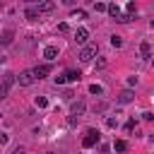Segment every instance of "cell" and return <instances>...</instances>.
I'll return each instance as SVG.
<instances>
[{
  "label": "cell",
  "instance_id": "cell-14",
  "mask_svg": "<svg viewBox=\"0 0 154 154\" xmlns=\"http://www.w3.org/2000/svg\"><path fill=\"white\" fill-rule=\"evenodd\" d=\"M140 53H142V55H144V58H152V46H149V43H147V41H144V43H142V46H140Z\"/></svg>",
  "mask_w": 154,
  "mask_h": 154
},
{
  "label": "cell",
  "instance_id": "cell-20",
  "mask_svg": "<svg viewBox=\"0 0 154 154\" xmlns=\"http://www.w3.org/2000/svg\"><path fill=\"white\" fill-rule=\"evenodd\" d=\"M67 31H70L67 22H60V24H58V34H67Z\"/></svg>",
  "mask_w": 154,
  "mask_h": 154
},
{
  "label": "cell",
  "instance_id": "cell-13",
  "mask_svg": "<svg viewBox=\"0 0 154 154\" xmlns=\"http://www.w3.org/2000/svg\"><path fill=\"white\" fill-rule=\"evenodd\" d=\"M12 36H14V31H12V29H7V31L2 34V38H0V41H2V46H7V43H12Z\"/></svg>",
  "mask_w": 154,
  "mask_h": 154
},
{
  "label": "cell",
  "instance_id": "cell-4",
  "mask_svg": "<svg viewBox=\"0 0 154 154\" xmlns=\"http://www.w3.org/2000/svg\"><path fill=\"white\" fill-rule=\"evenodd\" d=\"M84 108H87V103L79 99V101H72V106H70V113H72V116H82V113H84Z\"/></svg>",
  "mask_w": 154,
  "mask_h": 154
},
{
  "label": "cell",
  "instance_id": "cell-10",
  "mask_svg": "<svg viewBox=\"0 0 154 154\" xmlns=\"http://www.w3.org/2000/svg\"><path fill=\"white\" fill-rule=\"evenodd\" d=\"M63 77H65V82H77V79H79L82 75H79V70H67V72H65Z\"/></svg>",
  "mask_w": 154,
  "mask_h": 154
},
{
  "label": "cell",
  "instance_id": "cell-1",
  "mask_svg": "<svg viewBox=\"0 0 154 154\" xmlns=\"http://www.w3.org/2000/svg\"><path fill=\"white\" fill-rule=\"evenodd\" d=\"M96 144H99V130L91 128V130H87V135H84V140H82V147L89 149V147H96Z\"/></svg>",
  "mask_w": 154,
  "mask_h": 154
},
{
  "label": "cell",
  "instance_id": "cell-27",
  "mask_svg": "<svg viewBox=\"0 0 154 154\" xmlns=\"http://www.w3.org/2000/svg\"><path fill=\"white\" fill-rule=\"evenodd\" d=\"M7 140H10V137H7L5 132H0V144H7Z\"/></svg>",
  "mask_w": 154,
  "mask_h": 154
},
{
  "label": "cell",
  "instance_id": "cell-2",
  "mask_svg": "<svg viewBox=\"0 0 154 154\" xmlns=\"http://www.w3.org/2000/svg\"><path fill=\"white\" fill-rule=\"evenodd\" d=\"M17 82H19L22 87H29V84H34V82H36V75H34V70H24V72H19Z\"/></svg>",
  "mask_w": 154,
  "mask_h": 154
},
{
  "label": "cell",
  "instance_id": "cell-9",
  "mask_svg": "<svg viewBox=\"0 0 154 154\" xmlns=\"http://www.w3.org/2000/svg\"><path fill=\"white\" fill-rule=\"evenodd\" d=\"M48 72H51V67H48V65H38V67L34 70L36 79H43V77H48Z\"/></svg>",
  "mask_w": 154,
  "mask_h": 154
},
{
  "label": "cell",
  "instance_id": "cell-24",
  "mask_svg": "<svg viewBox=\"0 0 154 154\" xmlns=\"http://www.w3.org/2000/svg\"><path fill=\"white\" fill-rule=\"evenodd\" d=\"M94 10H96V12H106V5H103V2H94Z\"/></svg>",
  "mask_w": 154,
  "mask_h": 154
},
{
  "label": "cell",
  "instance_id": "cell-25",
  "mask_svg": "<svg viewBox=\"0 0 154 154\" xmlns=\"http://www.w3.org/2000/svg\"><path fill=\"white\" fill-rule=\"evenodd\" d=\"M106 125L108 128H116V118H106Z\"/></svg>",
  "mask_w": 154,
  "mask_h": 154
},
{
  "label": "cell",
  "instance_id": "cell-6",
  "mask_svg": "<svg viewBox=\"0 0 154 154\" xmlns=\"http://www.w3.org/2000/svg\"><path fill=\"white\" fill-rule=\"evenodd\" d=\"M135 99V94H132V89H123L120 94H118V103H130Z\"/></svg>",
  "mask_w": 154,
  "mask_h": 154
},
{
  "label": "cell",
  "instance_id": "cell-22",
  "mask_svg": "<svg viewBox=\"0 0 154 154\" xmlns=\"http://www.w3.org/2000/svg\"><path fill=\"white\" fill-rule=\"evenodd\" d=\"M72 17H75V19H84V17H87V12H84V10H75V12H72Z\"/></svg>",
  "mask_w": 154,
  "mask_h": 154
},
{
  "label": "cell",
  "instance_id": "cell-29",
  "mask_svg": "<svg viewBox=\"0 0 154 154\" xmlns=\"http://www.w3.org/2000/svg\"><path fill=\"white\" fill-rule=\"evenodd\" d=\"M12 154H24V149H22V147H17V149H14Z\"/></svg>",
  "mask_w": 154,
  "mask_h": 154
},
{
  "label": "cell",
  "instance_id": "cell-15",
  "mask_svg": "<svg viewBox=\"0 0 154 154\" xmlns=\"http://www.w3.org/2000/svg\"><path fill=\"white\" fill-rule=\"evenodd\" d=\"M14 82H17V77H14V75H12V72H7V75H5V77H2V84H5V87H12V84H14Z\"/></svg>",
  "mask_w": 154,
  "mask_h": 154
},
{
  "label": "cell",
  "instance_id": "cell-28",
  "mask_svg": "<svg viewBox=\"0 0 154 154\" xmlns=\"http://www.w3.org/2000/svg\"><path fill=\"white\" fill-rule=\"evenodd\" d=\"M63 5H75V0H60Z\"/></svg>",
  "mask_w": 154,
  "mask_h": 154
},
{
  "label": "cell",
  "instance_id": "cell-11",
  "mask_svg": "<svg viewBox=\"0 0 154 154\" xmlns=\"http://www.w3.org/2000/svg\"><path fill=\"white\" fill-rule=\"evenodd\" d=\"M113 149H116L118 154H123V152H128V142H125V140H116V142H113Z\"/></svg>",
  "mask_w": 154,
  "mask_h": 154
},
{
  "label": "cell",
  "instance_id": "cell-21",
  "mask_svg": "<svg viewBox=\"0 0 154 154\" xmlns=\"http://www.w3.org/2000/svg\"><path fill=\"white\" fill-rule=\"evenodd\" d=\"M89 94H103V87H99V84H91V87H89Z\"/></svg>",
  "mask_w": 154,
  "mask_h": 154
},
{
  "label": "cell",
  "instance_id": "cell-17",
  "mask_svg": "<svg viewBox=\"0 0 154 154\" xmlns=\"http://www.w3.org/2000/svg\"><path fill=\"white\" fill-rule=\"evenodd\" d=\"M130 19H132V14H118V17H116V22H118V24H128Z\"/></svg>",
  "mask_w": 154,
  "mask_h": 154
},
{
  "label": "cell",
  "instance_id": "cell-31",
  "mask_svg": "<svg viewBox=\"0 0 154 154\" xmlns=\"http://www.w3.org/2000/svg\"><path fill=\"white\" fill-rule=\"evenodd\" d=\"M152 65H154V58H152Z\"/></svg>",
  "mask_w": 154,
  "mask_h": 154
},
{
  "label": "cell",
  "instance_id": "cell-3",
  "mask_svg": "<svg viewBox=\"0 0 154 154\" xmlns=\"http://www.w3.org/2000/svg\"><path fill=\"white\" fill-rule=\"evenodd\" d=\"M94 55H96V46H84V48L79 51V60H82V63H91Z\"/></svg>",
  "mask_w": 154,
  "mask_h": 154
},
{
  "label": "cell",
  "instance_id": "cell-18",
  "mask_svg": "<svg viewBox=\"0 0 154 154\" xmlns=\"http://www.w3.org/2000/svg\"><path fill=\"white\" fill-rule=\"evenodd\" d=\"M111 46H113V48H120V46H123V38L113 34V36H111Z\"/></svg>",
  "mask_w": 154,
  "mask_h": 154
},
{
  "label": "cell",
  "instance_id": "cell-16",
  "mask_svg": "<svg viewBox=\"0 0 154 154\" xmlns=\"http://www.w3.org/2000/svg\"><path fill=\"white\" fill-rule=\"evenodd\" d=\"M24 17H26L29 22H36V19H38V12H36V10H26V12H24Z\"/></svg>",
  "mask_w": 154,
  "mask_h": 154
},
{
  "label": "cell",
  "instance_id": "cell-19",
  "mask_svg": "<svg viewBox=\"0 0 154 154\" xmlns=\"http://www.w3.org/2000/svg\"><path fill=\"white\" fill-rule=\"evenodd\" d=\"M36 106H38V108H46V106H48V99H46V96H36Z\"/></svg>",
  "mask_w": 154,
  "mask_h": 154
},
{
  "label": "cell",
  "instance_id": "cell-12",
  "mask_svg": "<svg viewBox=\"0 0 154 154\" xmlns=\"http://www.w3.org/2000/svg\"><path fill=\"white\" fill-rule=\"evenodd\" d=\"M106 12H108V14L113 17V19H116V17L120 14V10H118V5H116V2H111V5H106Z\"/></svg>",
  "mask_w": 154,
  "mask_h": 154
},
{
  "label": "cell",
  "instance_id": "cell-30",
  "mask_svg": "<svg viewBox=\"0 0 154 154\" xmlns=\"http://www.w3.org/2000/svg\"><path fill=\"white\" fill-rule=\"evenodd\" d=\"M26 2H41V0H26Z\"/></svg>",
  "mask_w": 154,
  "mask_h": 154
},
{
  "label": "cell",
  "instance_id": "cell-5",
  "mask_svg": "<svg viewBox=\"0 0 154 154\" xmlns=\"http://www.w3.org/2000/svg\"><path fill=\"white\" fill-rule=\"evenodd\" d=\"M87 38H89V31H87V29H77V31H75V41H77L79 46H87Z\"/></svg>",
  "mask_w": 154,
  "mask_h": 154
},
{
  "label": "cell",
  "instance_id": "cell-26",
  "mask_svg": "<svg viewBox=\"0 0 154 154\" xmlns=\"http://www.w3.org/2000/svg\"><path fill=\"white\" fill-rule=\"evenodd\" d=\"M132 128H135V120H128V123H125V130H128V132H130V130H132Z\"/></svg>",
  "mask_w": 154,
  "mask_h": 154
},
{
  "label": "cell",
  "instance_id": "cell-23",
  "mask_svg": "<svg viewBox=\"0 0 154 154\" xmlns=\"http://www.w3.org/2000/svg\"><path fill=\"white\" fill-rule=\"evenodd\" d=\"M7 91H10V87H5V84L0 82V99H5V96H7Z\"/></svg>",
  "mask_w": 154,
  "mask_h": 154
},
{
  "label": "cell",
  "instance_id": "cell-8",
  "mask_svg": "<svg viewBox=\"0 0 154 154\" xmlns=\"http://www.w3.org/2000/svg\"><path fill=\"white\" fill-rule=\"evenodd\" d=\"M43 58L46 60H55L58 58V46H46L43 48Z\"/></svg>",
  "mask_w": 154,
  "mask_h": 154
},
{
  "label": "cell",
  "instance_id": "cell-7",
  "mask_svg": "<svg viewBox=\"0 0 154 154\" xmlns=\"http://www.w3.org/2000/svg\"><path fill=\"white\" fill-rule=\"evenodd\" d=\"M36 12H38V14H41V12H53V2H51V0L36 2Z\"/></svg>",
  "mask_w": 154,
  "mask_h": 154
}]
</instances>
